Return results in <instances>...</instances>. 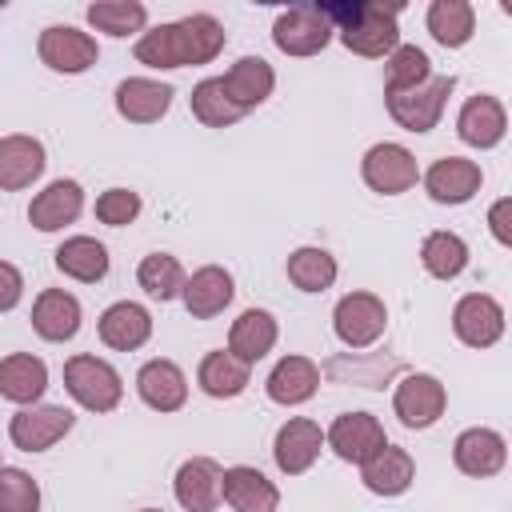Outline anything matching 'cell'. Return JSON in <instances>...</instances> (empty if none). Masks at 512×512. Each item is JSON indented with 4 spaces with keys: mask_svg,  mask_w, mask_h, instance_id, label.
Here are the masks:
<instances>
[{
    "mask_svg": "<svg viewBox=\"0 0 512 512\" xmlns=\"http://www.w3.org/2000/svg\"><path fill=\"white\" fill-rule=\"evenodd\" d=\"M144 20H148V8L136 4V0H96V4H88V24L96 32H108V36L140 32Z\"/></svg>",
    "mask_w": 512,
    "mask_h": 512,
    "instance_id": "8d00e7d4",
    "label": "cell"
},
{
    "mask_svg": "<svg viewBox=\"0 0 512 512\" xmlns=\"http://www.w3.org/2000/svg\"><path fill=\"white\" fill-rule=\"evenodd\" d=\"M272 344H276V320H272V312H264V308L240 312V320H236L232 332H228V352H232L236 360H244V364H256L260 356H268Z\"/></svg>",
    "mask_w": 512,
    "mask_h": 512,
    "instance_id": "f1b7e54d",
    "label": "cell"
},
{
    "mask_svg": "<svg viewBox=\"0 0 512 512\" xmlns=\"http://www.w3.org/2000/svg\"><path fill=\"white\" fill-rule=\"evenodd\" d=\"M48 388V368L40 356L12 352L0 360V396L12 404H36Z\"/></svg>",
    "mask_w": 512,
    "mask_h": 512,
    "instance_id": "484cf974",
    "label": "cell"
},
{
    "mask_svg": "<svg viewBox=\"0 0 512 512\" xmlns=\"http://www.w3.org/2000/svg\"><path fill=\"white\" fill-rule=\"evenodd\" d=\"M400 364L392 360V356H356V352H348V356H332L328 364H324V372L332 376V380H352V384H364V388H384V380L396 372Z\"/></svg>",
    "mask_w": 512,
    "mask_h": 512,
    "instance_id": "d590c367",
    "label": "cell"
},
{
    "mask_svg": "<svg viewBox=\"0 0 512 512\" xmlns=\"http://www.w3.org/2000/svg\"><path fill=\"white\" fill-rule=\"evenodd\" d=\"M84 208V188L76 180H52L28 208V220L40 228V232H56L64 224H72Z\"/></svg>",
    "mask_w": 512,
    "mask_h": 512,
    "instance_id": "cb8c5ba5",
    "label": "cell"
},
{
    "mask_svg": "<svg viewBox=\"0 0 512 512\" xmlns=\"http://www.w3.org/2000/svg\"><path fill=\"white\" fill-rule=\"evenodd\" d=\"M328 24L340 32L344 48L356 52V56H384L396 48L400 40V28H396V16H400V4H332L324 8Z\"/></svg>",
    "mask_w": 512,
    "mask_h": 512,
    "instance_id": "7a4b0ae2",
    "label": "cell"
},
{
    "mask_svg": "<svg viewBox=\"0 0 512 512\" xmlns=\"http://www.w3.org/2000/svg\"><path fill=\"white\" fill-rule=\"evenodd\" d=\"M24 296V276L16 272V264L0 260V312H12Z\"/></svg>",
    "mask_w": 512,
    "mask_h": 512,
    "instance_id": "7bdbcfd3",
    "label": "cell"
},
{
    "mask_svg": "<svg viewBox=\"0 0 512 512\" xmlns=\"http://www.w3.org/2000/svg\"><path fill=\"white\" fill-rule=\"evenodd\" d=\"M72 424H76V416L64 404H32V408H20L12 416L8 436L20 452H44L56 440H64L72 432Z\"/></svg>",
    "mask_w": 512,
    "mask_h": 512,
    "instance_id": "8992f818",
    "label": "cell"
},
{
    "mask_svg": "<svg viewBox=\"0 0 512 512\" xmlns=\"http://www.w3.org/2000/svg\"><path fill=\"white\" fill-rule=\"evenodd\" d=\"M432 76V64L424 56V48L416 44H396L384 68V92H408L416 84H424Z\"/></svg>",
    "mask_w": 512,
    "mask_h": 512,
    "instance_id": "74e56055",
    "label": "cell"
},
{
    "mask_svg": "<svg viewBox=\"0 0 512 512\" xmlns=\"http://www.w3.org/2000/svg\"><path fill=\"white\" fill-rule=\"evenodd\" d=\"M40 60L52 72H84L100 60V48L88 32H80L72 24H52L40 32Z\"/></svg>",
    "mask_w": 512,
    "mask_h": 512,
    "instance_id": "8fae6325",
    "label": "cell"
},
{
    "mask_svg": "<svg viewBox=\"0 0 512 512\" xmlns=\"http://www.w3.org/2000/svg\"><path fill=\"white\" fill-rule=\"evenodd\" d=\"M480 180H484L480 176V164H472L464 156H440L428 168L424 188H428V196L436 204H464V200H472L480 192Z\"/></svg>",
    "mask_w": 512,
    "mask_h": 512,
    "instance_id": "9a60e30c",
    "label": "cell"
},
{
    "mask_svg": "<svg viewBox=\"0 0 512 512\" xmlns=\"http://www.w3.org/2000/svg\"><path fill=\"white\" fill-rule=\"evenodd\" d=\"M428 32L436 36V44L444 48H460L472 40L476 32V12L468 0H432L428 8Z\"/></svg>",
    "mask_w": 512,
    "mask_h": 512,
    "instance_id": "1f68e13d",
    "label": "cell"
},
{
    "mask_svg": "<svg viewBox=\"0 0 512 512\" xmlns=\"http://www.w3.org/2000/svg\"><path fill=\"white\" fill-rule=\"evenodd\" d=\"M136 280H140V288H144L152 300H172V296L184 292V268H180V260L168 256V252L144 256L140 268H136Z\"/></svg>",
    "mask_w": 512,
    "mask_h": 512,
    "instance_id": "e575fe53",
    "label": "cell"
},
{
    "mask_svg": "<svg viewBox=\"0 0 512 512\" xmlns=\"http://www.w3.org/2000/svg\"><path fill=\"white\" fill-rule=\"evenodd\" d=\"M452 456H456V468L464 476H496L508 460V448H504V436L492 432V428H468L456 436L452 444Z\"/></svg>",
    "mask_w": 512,
    "mask_h": 512,
    "instance_id": "e0dca14e",
    "label": "cell"
},
{
    "mask_svg": "<svg viewBox=\"0 0 512 512\" xmlns=\"http://www.w3.org/2000/svg\"><path fill=\"white\" fill-rule=\"evenodd\" d=\"M64 388L88 412H112L124 396V384H120L116 368L104 364L100 356H88V352H80L64 364Z\"/></svg>",
    "mask_w": 512,
    "mask_h": 512,
    "instance_id": "3957f363",
    "label": "cell"
},
{
    "mask_svg": "<svg viewBox=\"0 0 512 512\" xmlns=\"http://www.w3.org/2000/svg\"><path fill=\"white\" fill-rule=\"evenodd\" d=\"M196 380H200V388H204L208 396H216V400L240 396V392L248 388V364L236 360L232 352H208V356L200 360Z\"/></svg>",
    "mask_w": 512,
    "mask_h": 512,
    "instance_id": "d6a6232c",
    "label": "cell"
},
{
    "mask_svg": "<svg viewBox=\"0 0 512 512\" xmlns=\"http://www.w3.org/2000/svg\"><path fill=\"white\" fill-rule=\"evenodd\" d=\"M32 328H36L40 340H52V344L72 340L76 328H80V304H76V296H68L64 288H44L36 296V304H32Z\"/></svg>",
    "mask_w": 512,
    "mask_h": 512,
    "instance_id": "44dd1931",
    "label": "cell"
},
{
    "mask_svg": "<svg viewBox=\"0 0 512 512\" xmlns=\"http://www.w3.org/2000/svg\"><path fill=\"white\" fill-rule=\"evenodd\" d=\"M488 224H492V236L500 244H512V200H496L488 212Z\"/></svg>",
    "mask_w": 512,
    "mask_h": 512,
    "instance_id": "ee69618b",
    "label": "cell"
},
{
    "mask_svg": "<svg viewBox=\"0 0 512 512\" xmlns=\"http://www.w3.org/2000/svg\"><path fill=\"white\" fill-rule=\"evenodd\" d=\"M360 172H364V184H368L372 192H384V196L408 192V188L416 184V176H420L416 156H412L404 144H388V140H384V144H372V148L364 152Z\"/></svg>",
    "mask_w": 512,
    "mask_h": 512,
    "instance_id": "52a82bcc",
    "label": "cell"
},
{
    "mask_svg": "<svg viewBox=\"0 0 512 512\" xmlns=\"http://www.w3.org/2000/svg\"><path fill=\"white\" fill-rule=\"evenodd\" d=\"M288 280L300 292H324L336 280V260L324 248H296L288 256Z\"/></svg>",
    "mask_w": 512,
    "mask_h": 512,
    "instance_id": "f35d334b",
    "label": "cell"
},
{
    "mask_svg": "<svg viewBox=\"0 0 512 512\" xmlns=\"http://www.w3.org/2000/svg\"><path fill=\"white\" fill-rule=\"evenodd\" d=\"M136 388H140V400L156 412H176L188 400V380L172 360H148L136 376Z\"/></svg>",
    "mask_w": 512,
    "mask_h": 512,
    "instance_id": "603a6c76",
    "label": "cell"
},
{
    "mask_svg": "<svg viewBox=\"0 0 512 512\" xmlns=\"http://www.w3.org/2000/svg\"><path fill=\"white\" fill-rule=\"evenodd\" d=\"M320 388V368L308 356H284L268 376V396L276 404H304Z\"/></svg>",
    "mask_w": 512,
    "mask_h": 512,
    "instance_id": "f546056e",
    "label": "cell"
},
{
    "mask_svg": "<svg viewBox=\"0 0 512 512\" xmlns=\"http://www.w3.org/2000/svg\"><path fill=\"white\" fill-rule=\"evenodd\" d=\"M220 496H224L236 512H276V508H280L276 484H272L264 472L248 468V464H236V468H228V472L220 476Z\"/></svg>",
    "mask_w": 512,
    "mask_h": 512,
    "instance_id": "2e32d148",
    "label": "cell"
},
{
    "mask_svg": "<svg viewBox=\"0 0 512 512\" xmlns=\"http://www.w3.org/2000/svg\"><path fill=\"white\" fill-rule=\"evenodd\" d=\"M332 328L348 348H368L388 328L384 300L372 292H348L332 312Z\"/></svg>",
    "mask_w": 512,
    "mask_h": 512,
    "instance_id": "ba28073f",
    "label": "cell"
},
{
    "mask_svg": "<svg viewBox=\"0 0 512 512\" xmlns=\"http://www.w3.org/2000/svg\"><path fill=\"white\" fill-rule=\"evenodd\" d=\"M364 468V488L368 492H376V496H400L408 484H412V476H416V464H412V456L404 452V448H396V444H384L372 460H364L360 464Z\"/></svg>",
    "mask_w": 512,
    "mask_h": 512,
    "instance_id": "83f0119b",
    "label": "cell"
},
{
    "mask_svg": "<svg viewBox=\"0 0 512 512\" xmlns=\"http://www.w3.org/2000/svg\"><path fill=\"white\" fill-rule=\"evenodd\" d=\"M172 96H176L172 84L132 76V80H120V88H116V112L132 124H152L172 108Z\"/></svg>",
    "mask_w": 512,
    "mask_h": 512,
    "instance_id": "d6986e66",
    "label": "cell"
},
{
    "mask_svg": "<svg viewBox=\"0 0 512 512\" xmlns=\"http://www.w3.org/2000/svg\"><path fill=\"white\" fill-rule=\"evenodd\" d=\"M44 144L36 136H4L0 140V188L20 192L44 172Z\"/></svg>",
    "mask_w": 512,
    "mask_h": 512,
    "instance_id": "7402d4cb",
    "label": "cell"
},
{
    "mask_svg": "<svg viewBox=\"0 0 512 512\" xmlns=\"http://www.w3.org/2000/svg\"><path fill=\"white\" fill-rule=\"evenodd\" d=\"M324 440L348 464H364V460H372L388 444V436H384V428H380V420L372 412H344V416H336Z\"/></svg>",
    "mask_w": 512,
    "mask_h": 512,
    "instance_id": "30bf717a",
    "label": "cell"
},
{
    "mask_svg": "<svg viewBox=\"0 0 512 512\" xmlns=\"http://www.w3.org/2000/svg\"><path fill=\"white\" fill-rule=\"evenodd\" d=\"M320 448H324V432H320V424L296 416V420H288V424L276 432L272 456H276V468H280V472L300 476V472L312 468V460L320 456Z\"/></svg>",
    "mask_w": 512,
    "mask_h": 512,
    "instance_id": "4fadbf2b",
    "label": "cell"
},
{
    "mask_svg": "<svg viewBox=\"0 0 512 512\" xmlns=\"http://www.w3.org/2000/svg\"><path fill=\"white\" fill-rule=\"evenodd\" d=\"M452 328H456V336H460L468 348H488V344H496V340L504 336V308H500L492 296L472 292V296H464V300L456 304Z\"/></svg>",
    "mask_w": 512,
    "mask_h": 512,
    "instance_id": "7c38bea8",
    "label": "cell"
},
{
    "mask_svg": "<svg viewBox=\"0 0 512 512\" xmlns=\"http://www.w3.org/2000/svg\"><path fill=\"white\" fill-rule=\"evenodd\" d=\"M456 132L464 144L472 148H496L508 132V116H504V104L496 96H472L464 108H460V120H456Z\"/></svg>",
    "mask_w": 512,
    "mask_h": 512,
    "instance_id": "ffe728a7",
    "label": "cell"
},
{
    "mask_svg": "<svg viewBox=\"0 0 512 512\" xmlns=\"http://www.w3.org/2000/svg\"><path fill=\"white\" fill-rule=\"evenodd\" d=\"M444 404H448L444 384L436 376H428V372L404 376L396 384V396H392V408H396V416H400L404 428H428V424H436L444 416Z\"/></svg>",
    "mask_w": 512,
    "mask_h": 512,
    "instance_id": "9c48e42d",
    "label": "cell"
},
{
    "mask_svg": "<svg viewBox=\"0 0 512 512\" xmlns=\"http://www.w3.org/2000/svg\"><path fill=\"white\" fill-rule=\"evenodd\" d=\"M140 216V196L132 188H108L100 200H96V220L100 224H112V228H124Z\"/></svg>",
    "mask_w": 512,
    "mask_h": 512,
    "instance_id": "b9f144b4",
    "label": "cell"
},
{
    "mask_svg": "<svg viewBox=\"0 0 512 512\" xmlns=\"http://www.w3.org/2000/svg\"><path fill=\"white\" fill-rule=\"evenodd\" d=\"M452 88H456V76H428L424 84H416L408 92H384L388 116L408 132H428V128H436Z\"/></svg>",
    "mask_w": 512,
    "mask_h": 512,
    "instance_id": "277c9868",
    "label": "cell"
},
{
    "mask_svg": "<svg viewBox=\"0 0 512 512\" xmlns=\"http://www.w3.org/2000/svg\"><path fill=\"white\" fill-rule=\"evenodd\" d=\"M144 512H160V508H144Z\"/></svg>",
    "mask_w": 512,
    "mask_h": 512,
    "instance_id": "f6af8a7d",
    "label": "cell"
},
{
    "mask_svg": "<svg viewBox=\"0 0 512 512\" xmlns=\"http://www.w3.org/2000/svg\"><path fill=\"white\" fill-rule=\"evenodd\" d=\"M220 464L208 456H192L176 472V500L188 512H216L220 504Z\"/></svg>",
    "mask_w": 512,
    "mask_h": 512,
    "instance_id": "ac0fdd59",
    "label": "cell"
},
{
    "mask_svg": "<svg viewBox=\"0 0 512 512\" xmlns=\"http://www.w3.org/2000/svg\"><path fill=\"white\" fill-rule=\"evenodd\" d=\"M420 264H424L428 276L452 280V276H460L464 264H468V244H464L456 232H432V236H424V244H420Z\"/></svg>",
    "mask_w": 512,
    "mask_h": 512,
    "instance_id": "836d02e7",
    "label": "cell"
},
{
    "mask_svg": "<svg viewBox=\"0 0 512 512\" xmlns=\"http://www.w3.org/2000/svg\"><path fill=\"white\" fill-rule=\"evenodd\" d=\"M228 32L216 16L196 12L176 24H160L136 40V60L148 68H184V64H208L220 56Z\"/></svg>",
    "mask_w": 512,
    "mask_h": 512,
    "instance_id": "6da1fadb",
    "label": "cell"
},
{
    "mask_svg": "<svg viewBox=\"0 0 512 512\" xmlns=\"http://www.w3.org/2000/svg\"><path fill=\"white\" fill-rule=\"evenodd\" d=\"M232 276L224 272V268H216V264H208V268H196L188 280H184V308L196 316V320H208V316H216V312H224L228 304H232Z\"/></svg>",
    "mask_w": 512,
    "mask_h": 512,
    "instance_id": "d4e9b609",
    "label": "cell"
},
{
    "mask_svg": "<svg viewBox=\"0 0 512 512\" xmlns=\"http://www.w3.org/2000/svg\"><path fill=\"white\" fill-rule=\"evenodd\" d=\"M216 80H220L224 96H228L240 112H252L256 104H264V100L272 96L276 72H272L268 60H260V56H244V60H236L224 76H216Z\"/></svg>",
    "mask_w": 512,
    "mask_h": 512,
    "instance_id": "5bb4252c",
    "label": "cell"
},
{
    "mask_svg": "<svg viewBox=\"0 0 512 512\" xmlns=\"http://www.w3.org/2000/svg\"><path fill=\"white\" fill-rule=\"evenodd\" d=\"M192 116H196L200 124H208V128H228V124H236L244 112L224 96L220 80L212 76V80H200V84L192 88Z\"/></svg>",
    "mask_w": 512,
    "mask_h": 512,
    "instance_id": "ab89813d",
    "label": "cell"
},
{
    "mask_svg": "<svg viewBox=\"0 0 512 512\" xmlns=\"http://www.w3.org/2000/svg\"><path fill=\"white\" fill-rule=\"evenodd\" d=\"M332 32L336 28L328 24L324 8H316V4H296V8L280 12L272 24V40L288 56H316L332 40Z\"/></svg>",
    "mask_w": 512,
    "mask_h": 512,
    "instance_id": "5b68a950",
    "label": "cell"
},
{
    "mask_svg": "<svg viewBox=\"0 0 512 512\" xmlns=\"http://www.w3.org/2000/svg\"><path fill=\"white\" fill-rule=\"evenodd\" d=\"M148 336H152V316H148L140 304L120 300V304L104 308V316H100V340H104L108 348L132 352V348H140Z\"/></svg>",
    "mask_w": 512,
    "mask_h": 512,
    "instance_id": "4316f807",
    "label": "cell"
},
{
    "mask_svg": "<svg viewBox=\"0 0 512 512\" xmlns=\"http://www.w3.org/2000/svg\"><path fill=\"white\" fill-rule=\"evenodd\" d=\"M56 268L72 280H84V284H96L108 276V248L92 236H72L56 248Z\"/></svg>",
    "mask_w": 512,
    "mask_h": 512,
    "instance_id": "4dcf8cb0",
    "label": "cell"
},
{
    "mask_svg": "<svg viewBox=\"0 0 512 512\" xmlns=\"http://www.w3.org/2000/svg\"><path fill=\"white\" fill-rule=\"evenodd\" d=\"M0 512H40V488L24 468H0Z\"/></svg>",
    "mask_w": 512,
    "mask_h": 512,
    "instance_id": "60d3db41",
    "label": "cell"
}]
</instances>
